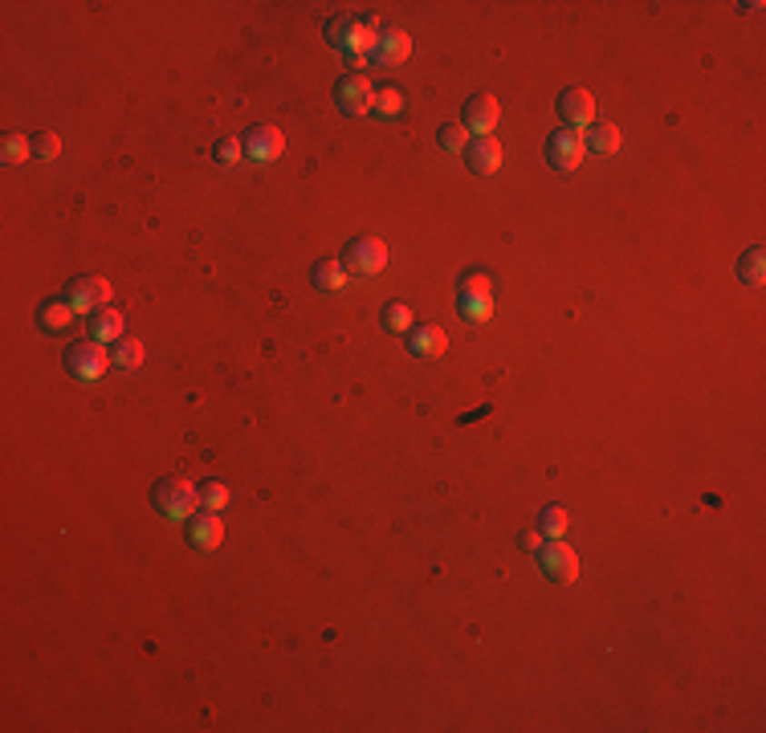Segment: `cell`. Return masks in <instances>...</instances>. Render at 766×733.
<instances>
[{
	"mask_svg": "<svg viewBox=\"0 0 766 733\" xmlns=\"http://www.w3.org/2000/svg\"><path fill=\"white\" fill-rule=\"evenodd\" d=\"M123 314L119 310H111V306H103V310H95L90 314V339H98V342H119L123 339Z\"/></svg>",
	"mask_w": 766,
	"mask_h": 733,
	"instance_id": "cell-17",
	"label": "cell"
},
{
	"mask_svg": "<svg viewBox=\"0 0 766 733\" xmlns=\"http://www.w3.org/2000/svg\"><path fill=\"white\" fill-rule=\"evenodd\" d=\"M200 505H204V510H213V513H221L224 505H229V485H221V481L200 485Z\"/></svg>",
	"mask_w": 766,
	"mask_h": 733,
	"instance_id": "cell-29",
	"label": "cell"
},
{
	"mask_svg": "<svg viewBox=\"0 0 766 733\" xmlns=\"http://www.w3.org/2000/svg\"><path fill=\"white\" fill-rule=\"evenodd\" d=\"M738 282H746V285L766 282V249L762 244H751V249L738 257Z\"/></svg>",
	"mask_w": 766,
	"mask_h": 733,
	"instance_id": "cell-20",
	"label": "cell"
},
{
	"mask_svg": "<svg viewBox=\"0 0 766 733\" xmlns=\"http://www.w3.org/2000/svg\"><path fill=\"white\" fill-rule=\"evenodd\" d=\"M408 54H412V37H408V29H383L380 33V41L372 45V54H367V62H375V65H400V62H408Z\"/></svg>",
	"mask_w": 766,
	"mask_h": 733,
	"instance_id": "cell-12",
	"label": "cell"
},
{
	"mask_svg": "<svg viewBox=\"0 0 766 733\" xmlns=\"http://www.w3.org/2000/svg\"><path fill=\"white\" fill-rule=\"evenodd\" d=\"M457 293H493V282H490V273H482V269H469V273L461 277Z\"/></svg>",
	"mask_w": 766,
	"mask_h": 733,
	"instance_id": "cell-31",
	"label": "cell"
},
{
	"mask_svg": "<svg viewBox=\"0 0 766 733\" xmlns=\"http://www.w3.org/2000/svg\"><path fill=\"white\" fill-rule=\"evenodd\" d=\"M444 347H449V334H444L441 326L424 322V326H412V331H408V351H412V355L436 359V355H444Z\"/></svg>",
	"mask_w": 766,
	"mask_h": 733,
	"instance_id": "cell-15",
	"label": "cell"
},
{
	"mask_svg": "<svg viewBox=\"0 0 766 733\" xmlns=\"http://www.w3.org/2000/svg\"><path fill=\"white\" fill-rule=\"evenodd\" d=\"M461 155H465V167L473 175H493L502 167V143L482 134V139H469V147Z\"/></svg>",
	"mask_w": 766,
	"mask_h": 733,
	"instance_id": "cell-14",
	"label": "cell"
},
{
	"mask_svg": "<svg viewBox=\"0 0 766 733\" xmlns=\"http://www.w3.org/2000/svg\"><path fill=\"white\" fill-rule=\"evenodd\" d=\"M502 123V106L493 94H473L465 103V131L473 134V139H482V134H493V126Z\"/></svg>",
	"mask_w": 766,
	"mask_h": 733,
	"instance_id": "cell-10",
	"label": "cell"
},
{
	"mask_svg": "<svg viewBox=\"0 0 766 733\" xmlns=\"http://www.w3.org/2000/svg\"><path fill=\"white\" fill-rule=\"evenodd\" d=\"M184 534H188V542L196 546V550H216V546L224 542V521H221V513H213V510L192 513Z\"/></svg>",
	"mask_w": 766,
	"mask_h": 733,
	"instance_id": "cell-13",
	"label": "cell"
},
{
	"mask_svg": "<svg viewBox=\"0 0 766 733\" xmlns=\"http://www.w3.org/2000/svg\"><path fill=\"white\" fill-rule=\"evenodd\" d=\"M542 542H546V538L538 534V530H530V534H522V550H534V554H538V546H542Z\"/></svg>",
	"mask_w": 766,
	"mask_h": 733,
	"instance_id": "cell-32",
	"label": "cell"
},
{
	"mask_svg": "<svg viewBox=\"0 0 766 733\" xmlns=\"http://www.w3.org/2000/svg\"><path fill=\"white\" fill-rule=\"evenodd\" d=\"M213 155H216V163L237 167L241 159H245V143H241V139H221V143L213 147Z\"/></svg>",
	"mask_w": 766,
	"mask_h": 733,
	"instance_id": "cell-30",
	"label": "cell"
},
{
	"mask_svg": "<svg viewBox=\"0 0 766 733\" xmlns=\"http://www.w3.org/2000/svg\"><path fill=\"white\" fill-rule=\"evenodd\" d=\"M74 314H78V310H74L65 298H49V302H41V310H37V326L45 334H57V331H65V326H70Z\"/></svg>",
	"mask_w": 766,
	"mask_h": 733,
	"instance_id": "cell-16",
	"label": "cell"
},
{
	"mask_svg": "<svg viewBox=\"0 0 766 733\" xmlns=\"http://www.w3.org/2000/svg\"><path fill=\"white\" fill-rule=\"evenodd\" d=\"M387 244L383 241H375V237H355L343 249V269L347 273H355V277H372V273H380V269H387Z\"/></svg>",
	"mask_w": 766,
	"mask_h": 733,
	"instance_id": "cell-6",
	"label": "cell"
},
{
	"mask_svg": "<svg viewBox=\"0 0 766 733\" xmlns=\"http://www.w3.org/2000/svg\"><path fill=\"white\" fill-rule=\"evenodd\" d=\"M457 310L465 322L482 326L493 318V293H457Z\"/></svg>",
	"mask_w": 766,
	"mask_h": 733,
	"instance_id": "cell-19",
	"label": "cell"
},
{
	"mask_svg": "<svg viewBox=\"0 0 766 733\" xmlns=\"http://www.w3.org/2000/svg\"><path fill=\"white\" fill-rule=\"evenodd\" d=\"M587 159V139L583 131H571V126H559V131L546 134V163L554 172H575Z\"/></svg>",
	"mask_w": 766,
	"mask_h": 733,
	"instance_id": "cell-4",
	"label": "cell"
},
{
	"mask_svg": "<svg viewBox=\"0 0 766 733\" xmlns=\"http://www.w3.org/2000/svg\"><path fill=\"white\" fill-rule=\"evenodd\" d=\"M65 302H70L74 310H78V314H95V310H103L106 302H111V282H106V277H74L70 285H65V293H62Z\"/></svg>",
	"mask_w": 766,
	"mask_h": 733,
	"instance_id": "cell-7",
	"label": "cell"
},
{
	"mask_svg": "<svg viewBox=\"0 0 766 733\" xmlns=\"http://www.w3.org/2000/svg\"><path fill=\"white\" fill-rule=\"evenodd\" d=\"M310 277H314L318 290H331V293H334V290H343V285H347L351 273L343 269V261H318L314 273H310Z\"/></svg>",
	"mask_w": 766,
	"mask_h": 733,
	"instance_id": "cell-21",
	"label": "cell"
},
{
	"mask_svg": "<svg viewBox=\"0 0 766 733\" xmlns=\"http://www.w3.org/2000/svg\"><path fill=\"white\" fill-rule=\"evenodd\" d=\"M469 139H473V134H469L461 123H444L441 131H436V147L441 151H465Z\"/></svg>",
	"mask_w": 766,
	"mask_h": 733,
	"instance_id": "cell-26",
	"label": "cell"
},
{
	"mask_svg": "<svg viewBox=\"0 0 766 733\" xmlns=\"http://www.w3.org/2000/svg\"><path fill=\"white\" fill-rule=\"evenodd\" d=\"M139 363H143V342H139V339H127V334H123V339L114 342V351H111V367L134 371Z\"/></svg>",
	"mask_w": 766,
	"mask_h": 733,
	"instance_id": "cell-23",
	"label": "cell"
},
{
	"mask_svg": "<svg viewBox=\"0 0 766 733\" xmlns=\"http://www.w3.org/2000/svg\"><path fill=\"white\" fill-rule=\"evenodd\" d=\"M380 33L383 29L375 16H331V21H326V41H331L351 65L367 62V54H372V45L380 41Z\"/></svg>",
	"mask_w": 766,
	"mask_h": 733,
	"instance_id": "cell-1",
	"label": "cell"
},
{
	"mask_svg": "<svg viewBox=\"0 0 766 733\" xmlns=\"http://www.w3.org/2000/svg\"><path fill=\"white\" fill-rule=\"evenodd\" d=\"M151 501L164 518L172 521H188L200 505V485H192L188 477H164V481L151 485Z\"/></svg>",
	"mask_w": 766,
	"mask_h": 733,
	"instance_id": "cell-2",
	"label": "cell"
},
{
	"mask_svg": "<svg viewBox=\"0 0 766 733\" xmlns=\"http://www.w3.org/2000/svg\"><path fill=\"white\" fill-rule=\"evenodd\" d=\"M538 570H542L546 579H554V583H575L579 579V554L571 550L562 538H546V542L538 546Z\"/></svg>",
	"mask_w": 766,
	"mask_h": 733,
	"instance_id": "cell-5",
	"label": "cell"
},
{
	"mask_svg": "<svg viewBox=\"0 0 766 733\" xmlns=\"http://www.w3.org/2000/svg\"><path fill=\"white\" fill-rule=\"evenodd\" d=\"M587 139V151H595V155H616L620 151V126L616 123H592L583 131Z\"/></svg>",
	"mask_w": 766,
	"mask_h": 733,
	"instance_id": "cell-18",
	"label": "cell"
},
{
	"mask_svg": "<svg viewBox=\"0 0 766 733\" xmlns=\"http://www.w3.org/2000/svg\"><path fill=\"white\" fill-rule=\"evenodd\" d=\"M29 155H33V139H25V134L8 131L5 143H0V159H5V163H25Z\"/></svg>",
	"mask_w": 766,
	"mask_h": 733,
	"instance_id": "cell-25",
	"label": "cell"
},
{
	"mask_svg": "<svg viewBox=\"0 0 766 733\" xmlns=\"http://www.w3.org/2000/svg\"><path fill=\"white\" fill-rule=\"evenodd\" d=\"M57 155H62V139H57L54 131L33 134V159H41V163H54Z\"/></svg>",
	"mask_w": 766,
	"mask_h": 733,
	"instance_id": "cell-28",
	"label": "cell"
},
{
	"mask_svg": "<svg viewBox=\"0 0 766 733\" xmlns=\"http://www.w3.org/2000/svg\"><path fill=\"white\" fill-rule=\"evenodd\" d=\"M383 326L392 334H408L412 326H416V318H412V306H403V302H392V306L383 310Z\"/></svg>",
	"mask_w": 766,
	"mask_h": 733,
	"instance_id": "cell-27",
	"label": "cell"
},
{
	"mask_svg": "<svg viewBox=\"0 0 766 733\" xmlns=\"http://www.w3.org/2000/svg\"><path fill=\"white\" fill-rule=\"evenodd\" d=\"M282 151H285V134L277 131L274 123H257L254 131L245 134V155L254 159V163H274Z\"/></svg>",
	"mask_w": 766,
	"mask_h": 733,
	"instance_id": "cell-11",
	"label": "cell"
},
{
	"mask_svg": "<svg viewBox=\"0 0 766 733\" xmlns=\"http://www.w3.org/2000/svg\"><path fill=\"white\" fill-rule=\"evenodd\" d=\"M106 367H111V351L98 339H78L65 351V371H70L78 383H98V379L106 375Z\"/></svg>",
	"mask_w": 766,
	"mask_h": 733,
	"instance_id": "cell-3",
	"label": "cell"
},
{
	"mask_svg": "<svg viewBox=\"0 0 766 733\" xmlns=\"http://www.w3.org/2000/svg\"><path fill=\"white\" fill-rule=\"evenodd\" d=\"M372 114L375 119H400L403 114V94L395 86H383V90H375V103H372Z\"/></svg>",
	"mask_w": 766,
	"mask_h": 733,
	"instance_id": "cell-22",
	"label": "cell"
},
{
	"mask_svg": "<svg viewBox=\"0 0 766 733\" xmlns=\"http://www.w3.org/2000/svg\"><path fill=\"white\" fill-rule=\"evenodd\" d=\"M567 526H571V518H567L562 505H546V510L538 513V534H542V538H562V534H567Z\"/></svg>",
	"mask_w": 766,
	"mask_h": 733,
	"instance_id": "cell-24",
	"label": "cell"
},
{
	"mask_svg": "<svg viewBox=\"0 0 766 733\" xmlns=\"http://www.w3.org/2000/svg\"><path fill=\"white\" fill-rule=\"evenodd\" d=\"M559 114H562V126H571V131H587V126L595 123L592 90H583V86L562 90V94H559Z\"/></svg>",
	"mask_w": 766,
	"mask_h": 733,
	"instance_id": "cell-9",
	"label": "cell"
},
{
	"mask_svg": "<svg viewBox=\"0 0 766 733\" xmlns=\"http://www.w3.org/2000/svg\"><path fill=\"white\" fill-rule=\"evenodd\" d=\"M334 103H339L343 114H372L375 90L363 74H343V78L334 82Z\"/></svg>",
	"mask_w": 766,
	"mask_h": 733,
	"instance_id": "cell-8",
	"label": "cell"
}]
</instances>
